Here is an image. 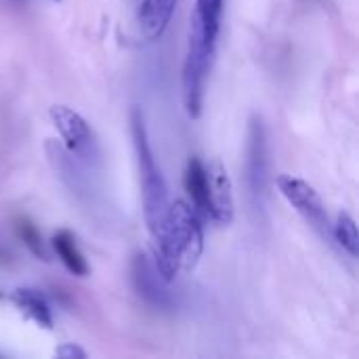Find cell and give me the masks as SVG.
<instances>
[{
	"instance_id": "obj_12",
	"label": "cell",
	"mask_w": 359,
	"mask_h": 359,
	"mask_svg": "<svg viewBox=\"0 0 359 359\" xmlns=\"http://www.w3.org/2000/svg\"><path fill=\"white\" fill-rule=\"evenodd\" d=\"M53 250L57 252L59 261L63 263V267L76 276V278H86L90 273V267L84 259V255L80 252L78 244H76V238L72 231L67 229H59L55 236H53Z\"/></svg>"
},
{
	"instance_id": "obj_5",
	"label": "cell",
	"mask_w": 359,
	"mask_h": 359,
	"mask_svg": "<svg viewBox=\"0 0 359 359\" xmlns=\"http://www.w3.org/2000/svg\"><path fill=\"white\" fill-rule=\"evenodd\" d=\"M246 183L255 204H263L269 187V160H267V135L263 120L252 116L248 126V145H246Z\"/></svg>"
},
{
	"instance_id": "obj_7",
	"label": "cell",
	"mask_w": 359,
	"mask_h": 359,
	"mask_svg": "<svg viewBox=\"0 0 359 359\" xmlns=\"http://www.w3.org/2000/svg\"><path fill=\"white\" fill-rule=\"evenodd\" d=\"M130 276H133V286L137 294L151 307L156 309H170L172 307V294L166 288L168 282L158 273L154 257H147L145 252H137L133 257L130 265Z\"/></svg>"
},
{
	"instance_id": "obj_3",
	"label": "cell",
	"mask_w": 359,
	"mask_h": 359,
	"mask_svg": "<svg viewBox=\"0 0 359 359\" xmlns=\"http://www.w3.org/2000/svg\"><path fill=\"white\" fill-rule=\"evenodd\" d=\"M130 133H133V145L137 154V164H139V181H141V198H143V217L147 223V229L151 238L158 233L164 215L168 210V185L162 177L160 166L156 164L143 111L139 107L130 109Z\"/></svg>"
},
{
	"instance_id": "obj_9",
	"label": "cell",
	"mask_w": 359,
	"mask_h": 359,
	"mask_svg": "<svg viewBox=\"0 0 359 359\" xmlns=\"http://www.w3.org/2000/svg\"><path fill=\"white\" fill-rule=\"evenodd\" d=\"M183 185H185V191L191 198V204H194V210L198 212V217L204 219V221H210L212 204H210L208 168H206V164L198 156H191L187 160L185 172H183Z\"/></svg>"
},
{
	"instance_id": "obj_6",
	"label": "cell",
	"mask_w": 359,
	"mask_h": 359,
	"mask_svg": "<svg viewBox=\"0 0 359 359\" xmlns=\"http://www.w3.org/2000/svg\"><path fill=\"white\" fill-rule=\"evenodd\" d=\"M50 120L57 126L72 156L86 160V162H93L95 158H99V145L93 135V128L80 114H76L74 109L65 105H55L50 107Z\"/></svg>"
},
{
	"instance_id": "obj_4",
	"label": "cell",
	"mask_w": 359,
	"mask_h": 359,
	"mask_svg": "<svg viewBox=\"0 0 359 359\" xmlns=\"http://www.w3.org/2000/svg\"><path fill=\"white\" fill-rule=\"evenodd\" d=\"M276 185L280 194L294 206V210L311 225L324 242H332V223L328 219L326 206L320 198V194L309 185L307 181L292 177V175H280L276 177Z\"/></svg>"
},
{
	"instance_id": "obj_16",
	"label": "cell",
	"mask_w": 359,
	"mask_h": 359,
	"mask_svg": "<svg viewBox=\"0 0 359 359\" xmlns=\"http://www.w3.org/2000/svg\"><path fill=\"white\" fill-rule=\"evenodd\" d=\"M55 2H59V0H55Z\"/></svg>"
},
{
	"instance_id": "obj_10",
	"label": "cell",
	"mask_w": 359,
	"mask_h": 359,
	"mask_svg": "<svg viewBox=\"0 0 359 359\" xmlns=\"http://www.w3.org/2000/svg\"><path fill=\"white\" fill-rule=\"evenodd\" d=\"M177 0H143L139 8V25L145 38L156 40L164 34L175 13Z\"/></svg>"
},
{
	"instance_id": "obj_14",
	"label": "cell",
	"mask_w": 359,
	"mask_h": 359,
	"mask_svg": "<svg viewBox=\"0 0 359 359\" xmlns=\"http://www.w3.org/2000/svg\"><path fill=\"white\" fill-rule=\"evenodd\" d=\"M15 231H17L19 240L27 246V250H29L34 257L46 261V252H44V246H42V238H40V233H38V229H36V225H34L32 221L19 219L17 225H15Z\"/></svg>"
},
{
	"instance_id": "obj_2",
	"label": "cell",
	"mask_w": 359,
	"mask_h": 359,
	"mask_svg": "<svg viewBox=\"0 0 359 359\" xmlns=\"http://www.w3.org/2000/svg\"><path fill=\"white\" fill-rule=\"evenodd\" d=\"M154 242L156 250L151 257L156 269L164 278V282L170 284L181 271L189 273L202 257V219L198 217L191 204L177 200L175 204H168V210L158 233L154 236Z\"/></svg>"
},
{
	"instance_id": "obj_13",
	"label": "cell",
	"mask_w": 359,
	"mask_h": 359,
	"mask_svg": "<svg viewBox=\"0 0 359 359\" xmlns=\"http://www.w3.org/2000/svg\"><path fill=\"white\" fill-rule=\"evenodd\" d=\"M332 240H337L349 257H358V225L347 210L337 215V221L332 223Z\"/></svg>"
},
{
	"instance_id": "obj_1",
	"label": "cell",
	"mask_w": 359,
	"mask_h": 359,
	"mask_svg": "<svg viewBox=\"0 0 359 359\" xmlns=\"http://www.w3.org/2000/svg\"><path fill=\"white\" fill-rule=\"evenodd\" d=\"M223 0H196L187 55L181 74L183 107L189 118H200L204 103V86L215 61L219 29H221Z\"/></svg>"
},
{
	"instance_id": "obj_8",
	"label": "cell",
	"mask_w": 359,
	"mask_h": 359,
	"mask_svg": "<svg viewBox=\"0 0 359 359\" xmlns=\"http://www.w3.org/2000/svg\"><path fill=\"white\" fill-rule=\"evenodd\" d=\"M208 168V181H210V204H212V217L210 221L215 225L227 227L233 221V187L231 179L221 162H212L206 166Z\"/></svg>"
},
{
	"instance_id": "obj_15",
	"label": "cell",
	"mask_w": 359,
	"mask_h": 359,
	"mask_svg": "<svg viewBox=\"0 0 359 359\" xmlns=\"http://www.w3.org/2000/svg\"><path fill=\"white\" fill-rule=\"evenodd\" d=\"M55 355L57 358H63V359H84L86 358V351L84 349H80L78 345H63V347H59L57 351H55Z\"/></svg>"
},
{
	"instance_id": "obj_11",
	"label": "cell",
	"mask_w": 359,
	"mask_h": 359,
	"mask_svg": "<svg viewBox=\"0 0 359 359\" xmlns=\"http://www.w3.org/2000/svg\"><path fill=\"white\" fill-rule=\"evenodd\" d=\"M13 303L15 307L21 311L23 318L32 320L36 326L44 328V330H50L53 328V313H50V307L46 303V299L38 292V290H32V288H17L13 292Z\"/></svg>"
}]
</instances>
